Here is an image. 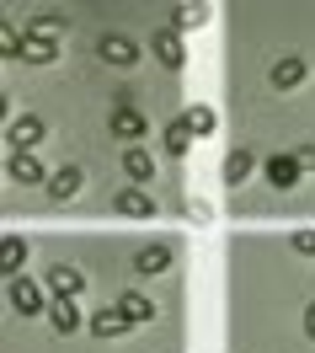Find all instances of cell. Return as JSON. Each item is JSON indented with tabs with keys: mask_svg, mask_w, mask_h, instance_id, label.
Segmentation results:
<instances>
[{
	"mask_svg": "<svg viewBox=\"0 0 315 353\" xmlns=\"http://www.w3.org/2000/svg\"><path fill=\"white\" fill-rule=\"evenodd\" d=\"M6 300H11V310H17V316H48L43 289L32 284V279H11V284H6Z\"/></svg>",
	"mask_w": 315,
	"mask_h": 353,
	"instance_id": "1",
	"label": "cell"
},
{
	"mask_svg": "<svg viewBox=\"0 0 315 353\" xmlns=\"http://www.w3.org/2000/svg\"><path fill=\"white\" fill-rule=\"evenodd\" d=\"M107 129H113L118 139H123V145H139V139L150 134V123H144V112H139V108L118 102V108H113V118H107Z\"/></svg>",
	"mask_w": 315,
	"mask_h": 353,
	"instance_id": "2",
	"label": "cell"
},
{
	"mask_svg": "<svg viewBox=\"0 0 315 353\" xmlns=\"http://www.w3.org/2000/svg\"><path fill=\"white\" fill-rule=\"evenodd\" d=\"M22 59H27V65H54V59H59V38L43 32V27L22 32Z\"/></svg>",
	"mask_w": 315,
	"mask_h": 353,
	"instance_id": "3",
	"label": "cell"
},
{
	"mask_svg": "<svg viewBox=\"0 0 315 353\" xmlns=\"http://www.w3.org/2000/svg\"><path fill=\"white\" fill-rule=\"evenodd\" d=\"M123 176H129L134 188H150V182H155V155L144 150V145H129V150H123Z\"/></svg>",
	"mask_w": 315,
	"mask_h": 353,
	"instance_id": "4",
	"label": "cell"
},
{
	"mask_svg": "<svg viewBox=\"0 0 315 353\" xmlns=\"http://www.w3.org/2000/svg\"><path fill=\"white\" fill-rule=\"evenodd\" d=\"M96 48H102V59H107V65H118V70L139 65V43L129 38V32H107V38H102Z\"/></svg>",
	"mask_w": 315,
	"mask_h": 353,
	"instance_id": "5",
	"label": "cell"
},
{
	"mask_svg": "<svg viewBox=\"0 0 315 353\" xmlns=\"http://www.w3.org/2000/svg\"><path fill=\"white\" fill-rule=\"evenodd\" d=\"M6 172H11V182H22V188H38V182L48 188V172L38 166V155H32V150H11Z\"/></svg>",
	"mask_w": 315,
	"mask_h": 353,
	"instance_id": "6",
	"label": "cell"
},
{
	"mask_svg": "<svg viewBox=\"0 0 315 353\" xmlns=\"http://www.w3.org/2000/svg\"><path fill=\"white\" fill-rule=\"evenodd\" d=\"M262 176H268V188H294L299 182V155H268V166H262Z\"/></svg>",
	"mask_w": 315,
	"mask_h": 353,
	"instance_id": "7",
	"label": "cell"
},
{
	"mask_svg": "<svg viewBox=\"0 0 315 353\" xmlns=\"http://www.w3.org/2000/svg\"><path fill=\"white\" fill-rule=\"evenodd\" d=\"M166 268H171V246H166V241H150V246H139V257H134V273L155 279V273H166Z\"/></svg>",
	"mask_w": 315,
	"mask_h": 353,
	"instance_id": "8",
	"label": "cell"
},
{
	"mask_svg": "<svg viewBox=\"0 0 315 353\" xmlns=\"http://www.w3.org/2000/svg\"><path fill=\"white\" fill-rule=\"evenodd\" d=\"M150 54H155V59H160V65H166V70H182V59H187V48H182V38H177V32H171V27L150 38Z\"/></svg>",
	"mask_w": 315,
	"mask_h": 353,
	"instance_id": "9",
	"label": "cell"
},
{
	"mask_svg": "<svg viewBox=\"0 0 315 353\" xmlns=\"http://www.w3.org/2000/svg\"><path fill=\"white\" fill-rule=\"evenodd\" d=\"M6 139H11L17 150H32V145L43 139V118H32V112H22V118H11V129H6Z\"/></svg>",
	"mask_w": 315,
	"mask_h": 353,
	"instance_id": "10",
	"label": "cell"
},
{
	"mask_svg": "<svg viewBox=\"0 0 315 353\" xmlns=\"http://www.w3.org/2000/svg\"><path fill=\"white\" fill-rule=\"evenodd\" d=\"M80 284H86V273H75V268H65V263L48 268V289H54V300H75Z\"/></svg>",
	"mask_w": 315,
	"mask_h": 353,
	"instance_id": "11",
	"label": "cell"
},
{
	"mask_svg": "<svg viewBox=\"0 0 315 353\" xmlns=\"http://www.w3.org/2000/svg\"><path fill=\"white\" fill-rule=\"evenodd\" d=\"M80 182H86V176H80V166H59V172H48V199H75V193H80Z\"/></svg>",
	"mask_w": 315,
	"mask_h": 353,
	"instance_id": "12",
	"label": "cell"
},
{
	"mask_svg": "<svg viewBox=\"0 0 315 353\" xmlns=\"http://www.w3.org/2000/svg\"><path fill=\"white\" fill-rule=\"evenodd\" d=\"M118 214H129V220H150V214H155V199H150L144 188H123V193H118Z\"/></svg>",
	"mask_w": 315,
	"mask_h": 353,
	"instance_id": "13",
	"label": "cell"
},
{
	"mask_svg": "<svg viewBox=\"0 0 315 353\" xmlns=\"http://www.w3.org/2000/svg\"><path fill=\"white\" fill-rule=\"evenodd\" d=\"M86 327H91V337H102V343H107V337H123V332H129V316L113 305V310H96Z\"/></svg>",
	"mask_w": 315,
	"mask_h": 353,
	"instance_id": "14",
	"label": "cell"
},
{
	"mask_svg": "<svg viewBox=\"0 0 315 353\" xmlns=\"http://www.w3.org/2000/svg\"><path fill=\"white\" fill-rule=\"evenodd\" d=\"M219 176H225L230 188H241V182L251 176V150H246V145H235V150L219 161Z\"/></svg>",
	"mask_w": 315,
	"mask_h": 353,
	"instance_id": "15",
	"label": "cell"
},
{
	"mask_svg": "<svg viewBox=\"0 0 315 353\" xmlns=\"http://www.w3.org/2000/svg\"><path fill=\"white\" fill-rule=\"evenodd\" d=\"M305 75H310L305 59H278V65H272V86H278V91H294V86H305Z\"/></svg>",
	"mask_w": 315,
	"mask_h": 353,
	"instance_id": "16",
	"label": "cell"
},
{
	"mask_svg": "<svg viewBox=\"0 0 315 353\" xmlns=\"http://www.w3.org/2000/svg\"><path fill=\"white\" fill-rule=\"evenodd\" d=\"M48 327L59 332V337H69V332L80 327V305H75V300H54V305H48Z\"/></svg>",
	"mask_w": 315,
	"mask_h": 353,
	"instance_id": "17",
	"label": "cell"
},
{
	"mask_svg": "<svg viewBox=\"0 0 315 353\" xmlns=\"http://www.w3.org/2000/svg\"><path fill=\"white\" fill-rule=\"evenodd\" d=\"M22 263H27V241L22 236H6V241H0V268H6L11 279H22Z\"/></svg>",
	"mask_w": 315,
	"mask_h": 353,
	"instance_id": "18",
	"label": "cell"
},
{
	"mask_svg": "<svg viewBox=\"0 0 315 353\" xmlns=\"http://www.w3.org/2000/svg\"><path fill=\"white\" fill-rule=\"evenodd\" d=\"M208 22V6H177V11H171V32H198V27Z\"/></svg>",
	"mask_w": 315,
	"mask_h": 353,
	"instance_id": "19",
	"label": "cell"
},
{
	"mask_svg": "<svg viewBox=\"0 0 315 353\" xmlns=\"http://www.w3.org/2000/svg\"><path fill=\"white\" fill-rule=\"evenodd\" d=\"M118 310L129 316V327H139V321H150V316H155V305H150L144 294H134V289H129V294H118Z\"/></svg>",
	"mask_w": 315,
	"mask_h": 353,
	"instance_id": "20",
	"label": "cell"
},
{
	"mask_svg": "<svg viewBox=\"0 0 315 353\" xmlns=\"http://www.w3.org/2000/svg\"><path fill=\"white\" fill-rule=\"evenodd\" d=\"M160 145H166L171 155H187V150H193V129H187L182 118H171V123H166V134H160Z\"/></svg>",
	"mask_w": 315,
	"mask_h": 353,
	"instance_id": "21",
	"label": "cell"
},
{
	"mask_svg": "<svg viewBox=\"0 0 315 353\" xmlns=\"http://www.w3.org/2000/svg\"><path fill=\"white\" fill-rule=\"evenodd\" d=\"M182 123L193 129V139H203V134H214V112L203 108V102H193V108L182 112Z\"/></svg>",
	"mask_w": 315,
	"mask_h": 353,
	"instance_id": "22",
	"label": "cell"
},
{
	"mask_svg": "<svg viewBox=\"0 0 315 353\" xmlns=\"http://www.w3.org/2000/svg\"><path fill=\"white\" fill-rule=\"evenodd\" d=\"M0 54H6V59H22V38H17V27H11V22L0 27Z\"/></svg>",
	"mask_w": 315,
	"mask_h": 353,
	"instance_id": "23",
	"label": "cell"
},
{
	"mask_svg": "<svg viewBox=\"0 0 315 353\" xmlns=\"http://www.w3.org/2000/svg\"><path fill=\"white\" fill-rule=\"evenodd\" d=\"M289 246L299 252V257H315V230H294V236H289Z\"/></svg>",
	"mask_w": 315,
	"mask_h": 353,
	"instance_id": "24",
	"label": "cell"
},
{
	"mask_svg": "<svg viewBox=\"0 0 315 353\" xmlns=\"http://www.w3.org/2000/svg\"><path fill=\"white\" fill-rule=\"evenodd\" d=\"M294 155H299V172H315V145H299Z\"/></svg>",
	"mask_w": 315,
	"mask_h": 353,
	"instance_id": "25",
	"label": "cell"
},
{
	"mask_svg": "<svg viewBox=\"0 0 315 353\" xmlns=\"http://www.w3.org/2000/svg\"><path fill=\"white\" fill-rule=\"evenodd\" d=\"M187 214H193L198 225H208V220H214V209H208V203H187Z\"/></svg>",
	"mask_w": 315,
	"mask_h": 353,
	"instance_id": "26",
	"label": "cell"
},
{
	"mask_svg": "<svg viewBox=\"0 0 315 353\" xmlns=\"http://www.w3.org/2000/svg\"><path fill=\"white\" fill-rule=\"evenodd\" d=\"M305 332H310V337H315V305L305 310Z\"/></svg>",
	"mask_w": 315,
	"mask_h": 353,
	"instance_id": "27",
	"label": "cell"
}]
</instances>
